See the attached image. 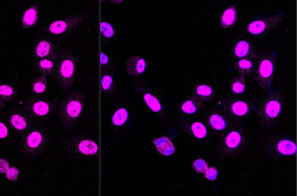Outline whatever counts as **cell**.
<instances>
[{"mask_svg": "<svg viewBox=\"0 0 297 196\" xmlns=\"http://www.w3.org/2000/svg\"><path fill=\"white\" fill-rule=\"evenodd\" d=\"M108 124L113 134L120 135L126 132L133 123V111L125 100H119L108 112Z\"/></svg>", "mask_w": 297, "mask_h": 196, "instance_id": "cell-10", "label": "cell"}, {"mask_svg": "<svg viewBox=\"0 0 297 196\" xmlns=\"http://www.w3.org/2000/svg\"><path fill=\"white\" fill-rule=\"evenodd\" d=\"M85 20L84 15H75L51 22L46 27V32L57 38L66 37L73 32Z\"/></svg>", "mask_w": 297, "mask_h": 196, "instance_id": "cell-16", "label": "cell"}, {"mask_svg": "<svg viewBox=\"0 0 297 196\" xmlns=\"http://www.w3.org/2000/svg\"><path fill=\"white\" fill-rule=\"evenodd\" d=\"M6 103H7L6 101H4V100H3L2 98H0V113L2 112V111H3V109L5 108V106H6Z\"/></svg>", "mask_w": 297, "mask_h": 196, "instance_id": "cell-39", "label": "cell"}, {"mask_svg": "<svg viewBox=\"0 0 297 196\" xmlns=\"http://www.w3.org/2000/svg\"><path fill=\"white\" fill-rule=\"evenodd\" d=\"M248 144V135L242 123L235 122L218 137L216 150L222 159H231L244 151Z\"/></svg>", "mask_w": 297, "mask_h": 196, "instance_id": "cell-3", "label": "cell"}, {"mask_svg": "<svg viewBox=\"0 0 297 196\" xmlns=\"http://www.w3.org/2000/svg\"><path fill=\"white\" fill-rule=\"evenodd\" d=\"M52 145L51 138L43 128L32 127L21 135L20 152L28 158H38L45 153Z\"/></svg>", "mask_w": 297, "mask_h": 196, "instance_id": "cell-6", "label": "cell"}, {"mask_svg": "<svg viewBox=\"0 0 297 196\" xmlns=\"http://www.w3.org/2000/svg\"><path fill=\"white\" fill-rule=\"evenodd\" d=\"M256 55H253V56L244 58V59L234 60L233 68H234V70H236L239 75L244 76L246 78L252 76V73L254 71V66H255Z\"/></svg>", "mask_w": 297, "mask_h": 196, "instance_id": "cell-25", "label": "cell"}, {"mask_svg": "<svg viewBox=\"0 0 297 196\" xmlns=\"http://www.w3.org/2000/svg\"><path fill=\"white\" fill-rule=\"evenodd\" d=\"M278 54L274 50L265 49L257 53L252 78L261 90H270L273 86V79L278 67Z\"/></svg>", "mask_w": 297, "mask_h": 196, "instance_id": "cell-4", "label": "cell"}, {"mask_svg": "<svg viewBox=\"0 0 297 196\" xmlns=\"http://www.w3.org/2000/svg\"><path fill=\"white\" fill-rule=\"evenodd\" d=\"M208 166H209L208 162L205 161L204 159H201V158L196 159V160L193 162V164H192V168H193V170H194V172H195L196 173H198V174L204 173V172L206 171V169L208 168Z\"/></svg>", "mask_w": 297, "mask_h": 196, "instance_id": "cell-35", "label": "cell"}, {"mask_svg": "<svg viewBox=\"0 0 297 196\" xmlns=\"http://www.w3.org/2000/svg\"><path fill=\"white\" fill-rule=\"evenodd\" d=\"M59 55L58 44L47 36L40 37L33 46V57L37 60L44 59L57 60Z\"/></svg>", "mask_w": 297, "mask_h": 196, "instance_id": "cell-18", "label": "cell"}, {"mask_svg": "<svg viewBox=\"0 0 297 196\" xmlns=\"http://www.w3.org/2000/svg\"><path fill=\"white\" fill-rule=\"evenodd\" d=\"M283 11H278L271 15H261L253 18L245 26V35L250 38L262 39L275 30L285 19Z\"/></svg>", "mask_w": 297, "mask_h": 196, "instance_id": "cell-9", "label": "cell"}, {"mask_svg": "<svg viewBox=\"0 0 297 196\" xmlns=\"http://www.w3.org/2000/svg\"><path fill=\"white\" fill-rule=\"evenodd\" d=\"M40 20V8L37 5L27 7L21 19V24L24 28H30L37 25Z\"/></svg>", "mask_w": 297, "mask_h": 196, "instance_id": "cell-26", "label": "cell"}, {"mask_svg": "<svg viewBox=\"0 0 297 196\" xmlns=\"http://www.w3.org/2000/svg\"><path fill=\"white\" fill-rule=\"evenodd\" d=\"M12 137L11 129L7 122L0 119V142H7Z\"/></svg>", "mask_w": 297, "mask_h": 196, "instance_id": "cell-34", "label": "cell"}, {"mask_svg": "<svg viewBox=\"0 0 297 196\" xmlns=\"http://www.w3.org/2000/svg\"><path fill=\"white\" fill-rule=\"evenodd\" d=\"M238 20V7L236 5H231L224 8L219 17V26L224 29H231L236 26Z\"/></svg>", "mask_w": 297, "mask_h": 196, "instance_id": "cell-24", "label": "cell"}, {"mask_svg": "<svg viewBox=\"0 0 297 196\" xmlns=\"http://www.w3.org/2000/svg\"><path fill=\"white\" fill-rule=\"evenodd\" d=\"M101 88L105 96H111L115 92V79L111 72H102Z\"/></svg>", "mask_w": 297, "mask_h": 196, "instance_id": "cell-27", "label": "cell"}, {"mask_svg": "<svg viewBox=\"0 0 297 196\" xmlns=\"http://www.w3.org/2000/svg\"><path fill=\"white\" fill-rule=\"evenodd\" d=\"M48 90V79L45 76L39 75L31 82V91L36 95H42Z\"/></svg>", "mask_w": 297, "mask_h": 196, "instance_id": "cell-32", "label": "cell"}, {"mask_svg": "<svg viewBox=\"0 0 297 196\" xmlns=\"http://www.w3.org/2000/svg\"><path fill=\"white\" fill-rule=\"evenodd\" d=\"M205 103L200 101L195 96L190 95L189 97L183 99L178 106V113L179 117H193L198 116L204 109Z\"/></svg>", "mask_w": 297, "mask_h": 196, "instance_id": "cell-20", "label": "cell"}, {"mask_svg": "<svg viewBox=\"0 0 297 196\" xmlns=\"http://www.w3.org/2000/svg\"><path fill=\"white\" fill-rule=\"evenodd\" d=\"M5 175L8 181L10 182H16L18 181V179L20 178V172L19 168L15 167V166H10L7 172H5Z\"/></svg>", "mask_w": 297, "mask_h": 196, "instance_id": "cell-37", "label": "cell"}, {"mask_svg": "<svg viewBox=\"0 0 297 196\" xmlns=\"http://www.w3.org/2000/svg\"><path fill=\"white\" fill-rule=\"evenodd\" d=\"M256 46L247 35L238 36L231 48V57L233 60L244 59L256 55Z\"/></svg>", "mask_w": 297, "mask_h": 196, "instance_id": "cell-19", "label": "cell"}, {"mask_svg": "<svg viewBox=\"0 0 297 196\" xmlns=\"http://www.w3.org/2000/svg\"><path fill=\"white\" fill-rule=\"evenodd\" d=\"M33 121L44 122L53 117L56 105L46 98L32 97L27 98L22 108Z\"/></svg>", "mask_w": 297, "mask_h": 196, "instance_id": "cell-15", "label": "cell"}, {"mask_svg": "<svg viewBox=\"0 0 297 196\" xmlns=\"http://www.w3.org/2000/svg\"><path fill=\"white\" fill-rule=\"evenodd\" d=\"M57 66V60L54 59H39L36 62V69L40 73V75L49 77L53 75Z\"/></svg>", "mask_w": 297, "mask_h": 196, "instance_id": "cell-30", "label": "cell"}, {"mask_svg": "<svg viewBox=\"0 0 297 196\" xmlns=\"http://www.w3.org/2000/svg\"><path fill=\"white\" fill-rule=\"evenodd\" d=\"M248 89L247 78L242 75H238L237 77L232 78L230 83V91L233 96L241 97L244 94Z\"/></svg>", "mask_w": 297, "mask_h": 196, "instance_id": "cell-28", "label": "cell"}, {"mask_svg": "<svg viewBox=\"0 0 297 196\" xmlns=\"http://www.w3.org/2000/svg\"><path fill=\"white\" fill-rule=\"evenodd\" d=\"M6 122L11 131L22 135L33 127V120L23 109H12L7 113Z\"/></svg>", "mask_w": 297, "mask_h": 196, "instance_id": "cell-17", "label": "cell"}, {"mask_svg": "<svg viewBox=\"0 0 297 196\" xmlns=\"http://www.w3.org/2000/svg\"><path fill=\"white\" fill-rule=\"evenodd\" d=\"M136 90L149 111L157 117L165 121L166 118V109L165 99L162 94L158 90L147 85L145 82L138 83L136 85Z\"/></svg>", "mask_w": 297, "mask_h": 196, "instance_id": "cell-11", "label": "cell"}, {"mask_svg": "<svg viewBox=\"0 0 297 196\" xmlns=\"http://www.w3.org/2000/svg\"><path fill=\"white\" fill-rule=\"evenodd\" d=\"M153 146L155 150L163 156H172L177 151V147L175 145L174 141L168 135H163L155 138L153 140Z\"/></svg>", "mask_w": 297, "mask_h": 196, "instance_id": "cell-21", "label": "cell"}, {"mask_svg": "<svg viewBox=\"0 0 297 196\" xmlns=\"http://www.w3.org/2000/svg\"><path fill=\"white\" fill-rule=\"evenodd\" d=\"M9 167H10V165H9V163L7 162V160H5L3 158H0V173L5 174V172H7Z\"/></svg>", "mask_w": 297, "mask_h": 196, "instance_id": "cell-38", "label": "cell"}, {"mask_svg": "<svg viewBox=\"0 0 297 196\" xmlns=\"http://www.w3.org/2000/svg\"><path fill=\"white\" fill-rule=\"evenodd\" d=\"M205 178L206 180L210 182H214L217 180L218 176V170L214 166H208V168L204 172Z\"/></svg>", "mask_w": 297, "mask_h": 196, "instance_id": "cell-36", "label": "cell"}, {"mask_svg": "<svg viewBox=\"0 0 297 196\" xmlns=\"http://www.w3.org/2000/svg\"><path fill=\"white\" fill-rule=\"evenodd\" d=\"M86 109V97L80 91H73L63 98L59 106L58 117L64 131H73L81 123Z\"/></svg>", "mask_w": 297, "mask_h": 196, "instance_id": "cell-2", "label": "cell"}, {"mask_svg": "<svg viewBox=\"0 0 297 196\" xmlns=\"http://www.w3.org/2000/svg\"><path fill=\"white\" fill-rule=\"evenodd\" d=\"M126 69V72L131 77H139L146 72L147 61L144 57L135 55L127 59Z\"/></svg>", "mask_w": 297, "mask_h": 196, "instance_id": "cell-23", "label": "cell"}, {"mask_svg": "<svg viewBox=\"0 0 297 196\" xmlns=\"http://www.w3.org/2000/svg\"><path fill=\"white\" fill-rule=\"evenodd\" d=\"M285 107L284 92L280 90H271L255 107L261 126L265 129H271L277 126L284 118Z\"/></svg>", "mask_w": 297, "mask_h": 196, "instance_id": "cell-1", "label": "cell"}, {"mask_svg": "<svg viewBox=\"0 0 297 196\" xmlns=\"http://www.w3.org/2000/svg\"><path fill=\"white\" fill-rule=\"evenodd\" d=\"M100 64L102 71L104 72H112V67H113V60L112 56L106 51H102L100 55Z\"/></svg>", "mask_w": 297, "mask_h": 196, "instance_id": "cell-33", "label": "cell"}, {"mask_svg": "<svg viewBox=\"0 0 297 196\" xmlns=\"http://www.w3.org/2000/svg\"><path fill=\"white\" fill-rule=\"evenodd\" d=\"M100 32H101V39L105 43L112 42L116 37L115 27L109 20H104L101 21Z\"/></svg>", "mask_w": 297, "mask_h": 196, "instance_id": "cell-29", "label": "cell"}, {"mask_svg": "<svg viewBox=\"0 0 297 196\" xmlns=\"http://www.w3.org/2000/svg\"><path fill=\"white\" fill-rule=\"evenodd\" d=\"M262 149L272 159L281 160L294 158L297 155L295 139L285 133L268 135L259 140Z\"/></svg>", "mask_w": 297, "mask_h": 196, "instance_id": "cell-5", "label": "cell"}, {"mask_svg": "<svg viewBox=\"0 0 297 196\" xmlns=\"http://www.w3.org/2000/svg\"><path fill=\"white\" fill-rule=\"evenodd\" d=\"M178 126L188 137L196 143H207L212 134L202 117H179Z\"/></svg>", "mask_w": 297, "mask_h": 196, "instance_id": "cell-12", "label": "cell"}, {"mask_svg": "<svg viewBox=\"0 0 297 196\" xmlns=\"http://www.w3.org/2000/svg\"><path fill=\"white\" fill-rule=\"evenodd\" d=\"M201 117L208 126L212 136L214 137H220L225 131L235 123L228 114L217 106L206 111Z\"/></svg>", "mask_w": 297, "mask_h": 196, "instance_id": "cell-13", "label": "cell"}, {"mask_svg": "<svg viewBox=\"0 0 297 196\" xmlns=\"http://www.w3.org/2000/svg\"><path fill=\"white\" fill-rule=\"evenodd\" d=\"M78 68L79 58L74 51L66 49L59 54L53 76L61 89L70 90L73 88L77 77Z\"/></svg>", "mask_w": 297, "mask_h": 196, "instance_id": "cell-7", "label": "cell"}, {"mask_svg": "<svg viewBox=\"0 0 297 196\" xmlns=\"http://www.w3.org/2000/svg\"><path fill=\"white\" fill-rule=\"evenodd\" d=\"M66 149L72 155L80 160H92L99 152L98 144L92 138L80 137L68 141Z\"/></svg>", "mask_w": 297, "mask_h": 196, "instance_id": "cell-14", "label": "cell"}, {"mask_svg": "<svg viewBox=\"0 0 297 196\" xmlns=\"http://www.w3.org/2000/svg\"><path fill=\"white\" fill-rule=\"evenodd\" d=\"M192 95L206 104L212 102L216 98L217 92L212 84L207 82H199L194 87Z\"/></svg>", "mask_w": 297, "mask_h": 196, "instance_id": "cell-22", "label": "cell"}, {"mask_svg": "<svg viewBox=\"0 0 297 196\" xmlns=\"http://www.w3.org/2000/svg\"><path fill=\"white\" fill-rule=\"evenodd\" d=\"M18 96L16 88L7 82H0V98L6 102L14 101Z\"/></svg>", "mask_w": 297, "mask_h": 196, "instance_id": "cell-31", "label": "cell"}, {"mask_svg": "<svg viewBox=\"0 0 297 196\" xmlns=\"http://www.w3.org/2000/svg\"><path fill=\"white\" fill-rule=\"evenodd\" d=\"M111 2L113 3V4H117V5H120V4H123V3H124V1H115V0H112Z\"/></svg>", "mask_w": 297, "mask_h": 196, "instance_id": "cell-40", "label": "cell"}, {"mask_svg": "<svg viewBox=\"0 0 297 196\" xmlns=\"http://www.w3.org/2000/svg\"><path fill=\"white\" fill-rule=\"evenodd\" d=\"M217 107L228 114L234 122L242 123L251 117L256 105L250 98L231 95L218 100Z\"/></svg>", "mask_w": 297, "mask_h": 196, "instance_id": "cell-8", "label": "cell"}]
</instances>
